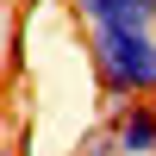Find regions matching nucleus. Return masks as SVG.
Masks as SVG:
<instances>
[{"label": "nucleus", "instance_id": "2", "mask_svg": "<svg viewBox=\"0 0 156 156\" xmlns=\"http://www.w3.org/2000/svg\"><path fill=\"white\" fill-rule=\"evenodd\" d=\"M100 125L119 137L125 156H156V100H144V94L106 100V119H100Z\"/></svg>", "mask_w": 156, "mask_h": 156}, {"label": "nucleus", "instance_id": "4", "mask_svg": "<svg viewBox=\"0 0 156 156\" xmlns=\"http://www.w3.org/2000/svg\"><path fill=\"white\" fill-rule=\"evenodd\" d=\"M69 156H125V150H119V137H112L106 125H87V131L75 137V150H69Z\"/></svg>", "mask_w": 156, "mask_h": 156}, {"label": "nucleus", "instance_id": "1", "mask_svg": "<svg viewBox=\"0 0 156 156\" xmlns=\"http://www.w3.org/2000/svg\"><path fill=\"white\" fill-rule=\"evenodd\" d=\"M87 69L100 81V100H125V94L156 100V31H137V25L87 31Z\"/></svg>", "mask_w": 156, "mask_h": 156}, {"label": "nucleus", "instance_id": "5", "mask_svg": "<svg viewBox=\"0 0 156 156\" xmlns=\"http://www.w3.org/2000/svg\"><path fill=\"white\" fill-rule=\"evenodd\" d=\"M12 31H19V12H12V0H0V69L12 56Z\"/></svg>", "mask_w": 156, "mask_h": 156}, {"label": "nucleus", "instance_id": "6", "mask_svg": "<svg viewBox=\"0 0 156 156\" xmlns=\"http://www.w3.org/2000/svg\"><path fill=\"white\" fill-rule=\"evenodd\" d=\"M0 156H19V150H0Z\"/></svg>", "mask_w": 156, "mask_h": 156}, {"label": "nucleus", "instance_id": "3", "mask_svg": "<svg viewBox=\"0 0 156 156\" xmlns=\"http://www.w3.org/2000/svg\"><path fill=\"white\" fill-rule=\"evenodd\" d=\"M81 31H100V25H137V31H156V0H69Z\"/></svg>", "mask_w": 156, "mask_h": 156}]
</instances>
